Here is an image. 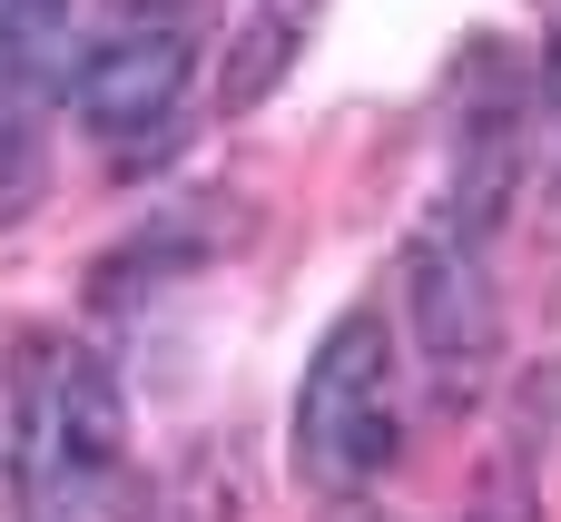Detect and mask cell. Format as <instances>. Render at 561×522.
<instances>
[{"mask_svg":"<svg viewBox=\"0 0 561 522\" xmlns=\"http://www.w3.org/2000/svg\"><path fill=\"white\" fill-rule=\"evenodd\" d=\"M10 493L39 522H148V484L128 464V395L99 355L59 345V336H20Z\"/></svg>","mask_w":561,"mask_h":522,"instance_id":"1","label":"cell"},{"mask_svg":"<svg viewBox=\"0 0 561 522\" xmlns=\"http://www.w3.org/2000/svg\"><path fill=\"white\" fill-rule=\"evenodd\" d=\"M404 444V415H394V326L385 306H345L325 326V345L306 355V385H296V474L325 493V503H355Z\"/></svg>","mask_w":561,"mask_h":522,"instance_id":"2","label":"cell"},{"mask_svg":"<svg viewBox=\"0 0 561 522\" xmlns=\"http://www.w3.org/2000/svg\"><path fill=\"white\" fill-rule=\"evenodd\" d=\"M404 326H414V355H424L434 395L454 415L483 405L493 355H503V296H493V257L473 237H454L444 217H424L414 247H404Z\"/></svg>","mask_w":561,"mask_h":522,"instance_id":"3","label":"cell"},{"mask_svg":"<svg viewBox=\"0 0 561 522\" xmlns=\"http://www.w3.org/2000/svg\"><path fill=\"white\" fill-rule=\"evenodd\" d=\"M187 69H197L187 30L128 20V30H108V39L79 59V79H69V109H79V128H89V138H148V128H168V118H178V99H187Z\"/></svg>","mask_w":561,"mask_h":522,"instance_id":"4","label":"cell"},{"mask_svg":"<svg viewBox=\"0 0 561 522\" xmlns=\"http://www.w3.org/2000/svg\"><path fill=\"white\" fill-rule=\"evenodd\" d=\"M513 188H523V128H513V118L463 128L454 178H444V227H454V237H473V247H493V227H503Z\"/></svg>","mask_w":561,"mask_h":522,"instance_id":"5","label":"cell"},{"mask_svg":"<svg viewBox=\"0 0 561 522\" xmlns=\"http://www.w3.org/2000/svg\"><path fill=\"white\" fill-rule=\"evenodd\" d=\"M306 20H316V0H256L247 10V30L227 39V69H217V109L227 118H247V109H266L286 89L296 49H306Z\"/></svg>","mask_w":561,"mask_h":522,"instance_id":"6","label":"cell"},{"mask_svg":"<svg viewBox=\"0 0 561 522\" xmlns=\"http://www.w3.org/2000/svg\"><path fill=\"white\" fill-rule=\"evenodd\" d=\"M39 197V128L30 109H0V217H20Z\"/></svg>","mask_w":561,"mask_h":522,"instance_id":"7","label":"cell"},{"mask_svg":"<svg viewBox=\"0 0 561 522\" xmlns=\"http://www.w3.org/2000/svg\"><path fill=\"white\" fill-rule=\"evenodd\" d=\"M128 20H158V30H187L197 10H217V0H118Z\"/></svg>","mask_w":561,"mask_h":522,"instance_id":"8","label":"cell"},{"mask_svg":"<svg viewBox=\"0 0 561 522\" xmlns=\"http://www.w3.org/2000/svg\"><path fill=\"white\" fill-rule=\"evenodd\" d=\"M542 109H561V39H552V59H542Z\"/></svg>","mask_w":561,"mask_h":522,"instance_id":"9","label":"cell"}]
</instances>
